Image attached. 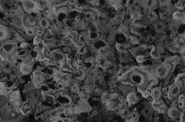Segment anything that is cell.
Returning a JSON list of instances; mask_svg holds the SVG:
<instances>
[{
    "label": "cell",
    "instance_id": "5b68a950",
    "mask_svg": "<svg viewBox=\"0 0 185 122\" xmlns=\"http://www.w3.org/2000/svg\"><path fill=\"white\" fill-rule=\"evenodd\" d=\"M131 80H132V82H134L135 84L141 85L144 82V77L140 74V73L135 72V73H133L132 76H131Z\"/></svg>",
    "mask_w": 185,
    "mask_h": 122
},
{
    "label": "cell",
    "instance_id": "d4e9b609",
    "mask_svg": "<svg viewBox=\"0 0 185 122\" xmlns=\"http://www.w3.org/2000/svg\"><path fill=\"white\" fill-rule=\"evenodd\" d=\"M98 38V33L97 31H91L90 32V39H92V40H97Z\"/></svg>",
    "mask_w": 185,
    "mask_h": 122
},
{
    "label": "cell",
    "instance_id": "83f0119b",
    "mask_svg": "<svg viewBox=\"0 0 185 122\" xmlns=\"http://www.w3.org/2000/svg\"><path fill=\"white\" fill-rule=\"evenodd\" d=\"M169 61H170V63H172V64H176V63H178L180 60H179V57L174 56V57H172Z\"/></svg>",
    "mask_w": 185,
    "mask_h": 122
},
{
    "label": "cell",
    "instance_id": "ba28073f",
    "mask_svg": "<svg viewBox=\"0 0 185 122\" xmlns=\"http://www.w3.org/2000/svg\"><path fill=\"white\" fill-rule=\"evenodd\" d=\"M150 96L151 98L154 100V101H158L160 100L162 96V90L159 88V87H154V88L151 89V92H150Z\"/></svg>",
    "mask_w": 185,
    "mask_h": 122
},
{
    "label": "cell",
    "instance_id": "d6a6232c",
    "mask_svg": "<svg viewBox=\"0 0 185 122\" xmlns=\"http://www.w3.org/2000/svg\"><path fill=\"white\" fill-rule=\"evenodd\" d=\"M28 43H22V44H21V48H24H24H26V47H28Z\"/></svg>",
    "mask_w": 185,
    "mask_h": 122
},
{
    "label": "cell",
    "instance_id": "277c9868",
    "mask_svg": "<svg viewBox=\"0 0 185 122\" xmlns=\"http://www.w3.org/2000/svg\"><path fill=\"white\" fill-rule=\"evenodd\" d=\"M168 115L172 119H180L182 116V113L177 107H171L168 109Z\"/></svg>",
    "mask_w": 185,
    "mask_h": 122
},
{
    "label": "cell",
    "instance_id": "f1b7e54d",
    "mask_svg": "<svg viewBox=\"0 0 185 122\" xmlns=\"http://www.w3.org/2000/svg\"><path fill=\"white\" fill-rule=\"evenodd\" d=\"M144 60H145V56H144V55H139V56H137V61L139 63L144 62Z\"/></svg>",
    "mask_w": 185,
    "mask_h": 122
},
{
    "label": "cell",
    "instance_id": "9a60e30c",
    "mask_svg": "<svg viewBox=\"0 0 185 122\" xmlns=\"http://www.w3.org/2000/svg\"><path fill=\"white\" fill-rule=\"evenodd\" d=\"M183 17H184V13H182L181 11H176L172 14V18L176 19V21H182Z\"/></svg>",
    "mask_w": 185,
    "mask_h": 122
},
{
    "label": "cell",
    "instance_id": "603a6c76",
    "mask_svg": "<svg viewBox=\"0 0 185 122\" xmlns=\"http://www.w3.org/2000/svg\"><path fill=\"white\" fill-rule=\"evenodd\" d=\"M148 18H149L150 21H154V19H157V15H156V13H155L154 11L150 10L149 13H148Z\"/></svg>",
    "mask_w": 185,
    "mask_h": 122
},
{
    "label": "cell",
    "instance_id": "8fae6325",
    "mask_svg": "<svg viewBox=\"0 0 185 122\" xmlns=\"http://www.w3.org/2000/svg\"><path fill=\"white\" fill-rule=\"evenodd\" d=\"M39 26L42 29H47L50 26V21L47 18H41L40 21H39Z\"/></svg>",
    "mask_w": 185,
    "mask_h": 122
},
{
    "label": "cell",
    "instance_id": "1f68e13d",
    "mask_svg": "<svg viewBox=\"0 0 185 122\" xmlns=\"http://www.w3.org/2000/svg\"><path fill=\"white\" fill-rule=\"evenodd\" d=\"M41 89L43 92H48L49 91V87L47 85H41Z\"/></svg>",
    "mask_w": 185,
    "mask_h": 122
},
{
    "label": "cell",
    "instance_id": "d6986e66",
    "mask_svg": "<svg viewBox=\"0 0 185 122\" xmlns=\"http://www.w3.org/2000/svg\"><path fill=\"white\" fill-rule=\"evenodd\" d=\"M58 19L60 21H65L66 18H67V16H66V14L65 13V12H60V13L58 14Z\"/></svg>",
    "mask_w": 185,
    "mask_h": 122
},
{
    "label": "cell",
    "instance_id": "44dd1931",
    "mask_svg": "<svg viewBox=\"0 0 185 122\" xmlns=\"http://www.w3.org/2000/svg\"><path fill=\"white\" fill-rule=\"evenodd\" d=\"M26 32L29 36H33L34 34H35V29H34L32 26H29V27L26 28Z\"/></svg>",
    "mask_w": 185,
    "mask_h": 122
},
{
    "label": "cell",
    "instance_id": "5bb4252c",
    "mask_svg": "<svg viewBox=\"0 0 185 122\" xmlns=\"http://www.w3.org/2000/svg\"><path fill=\"white\" fill-rule=\"evenodd\" d=\"M22 113H23L24 115H26V114H28L29 113H30V111H31V105L29 102H26V103H24L23 105V107H22Z\"/></svg>",
    "mask_w": 185,
    "mask_h": 122
},
{
    "label": "cell",
    "instance_id": "4316f807",
    "mask_svg": "<svg viewBox=\"0 0 185 122\" xmlns=\"http://www.w3.org/2000/svg\"><path fill=\"white\" fill-rule=\"evenodd\" d=\"M63 45H65V46H69L71 43H72V41H71V39L70 38H68V37H65V38H63Z\"/></svg>",
    "mask_w": 185,
    "mask_h": 122
},
{
    "label": "cell",
    "instance_id": "4fadbf2b",
    "mask_svg": "<svg viewBox=\"0 0 185 122\" xmlns=\"http://www.w3.org/2000/svg\"><path fill=\"white\" fill-rule=\"evenodd\" d=\"M177 108L182 109L185 108V95H179L177 98Z\"/></svg>",
    "mask_w": 185,
    "mask_h": 122
},
{
    "label": "cell",
    "instance_id": "52a82bcc",
    "mask_svg": "<svg viewBox=\"0 0 185 122\" xmlns=\"http://www.w3.org/2000/svg\"><path fill=\"white\" fill-rule=\"evenodd\" d=\"M16 48V44L13 42H7L2 45V50L5 53H12Z\"/></svg>",
    "mask_w": 185,
    "mask_h": 122
},
{
    "label": "cell",
    "instance_id": "836d02e7",
    "mask_svg": "<svg viewBox=\"0 0 185 122\" xmlns=\"http://www.w3.org/2000/svg\"><path fill=\"white\" fill-rule=\"evenodd\" d=\"M126 122H135L134 120H132V119H131V120H128V121H126Z\"/></svg>",
    "mask_w": 185,
    "mask_h": 122
},
{
    "label": "cell",
    "instance_id": "cb8c5ba5",
    "mask_svg": "<svg viewBox=\"0 0 185 122\" xmlns=\"http://www.w3.org/2000/svg\"><path fill=\"white\" fill-rule=\"evenodd\" d=\"M116 50H118V52H125L126 50V47L125 45H123V44H120V43H117L116 44Z\"/></svg>",
    "mask_w": 185,
    "mask_h": 122
},
{
    "label": "cell",
    "instance_id": "e0dca14e",
    "mask_svg": "<svg viewBox=\"0 0 185 122\" xmlns=\"http://www.w3.org/2000/svg\"><path fill=\"white\" fill-rule=\"evenodd\" d=\"M8 35V29L6 27H4L3 25L1 26V34H0V38H1V41H3L5 38L7 37Z\"/></svg>",
    "mask_w": 185,
    "mask_h": 122
},
{
    "label": "cell",
    "instance_id": "2e32d148",
    "mask_svg": "<svg viewBox=\"0 0 185 122\" xmlns=\"http://www.w3.org/2000/svg\"><path fill=\"white\" fill-rule=\"evenodd\" d=\"M155 30L157 31L158 33H162L165 31V24L163 23H155Z\"/></svg>",
    "mask_w": 185,
    "mask_h": 122
},
{
    "label": "cell",
    "instance_id": "7c38bea8",
    "mask_svg": "<svg viewBox=\"0 0 185 122\" xmlns=\"http://www.w3.org/2000/svg\"><path fill=\"white\" fill-rule=\"evenodd\" d=\"M21 71L24 75L28 74V73L31 71V66L29 65V63H28V62H24L23 64L21 65Z\"/></svg>",
    "mask_w": 185,
    "mask_h": 122
},
{
    "label": "cell",
    "instance_id": "ac0fdd59",
    "mask_svg": "<svg viewBox=\"0 0 185 122\" xmlns=\"http://www.w3.org/2000/svg\"><path fill=\"white\" fill-rule=\"evenodd\" d=\"M36 50H37V52H43L44 50H45V44L43 42L38 44V45L36 46Z\"/></svg>",
    "mask_w": 185,
    "mask_h": 122
},
{
    "label": "cell",
    "instance_id": "ffe728a7",
    "mask_svg": "<svg viewBox=\"0 0 185 122\" xmlns=\"http://www.w3.org/2000/svg\"><path fill=\"white\" fill-rule=\"evenodd\" d=\"M33 42H34V45H35V46H37L38 44L43 42V41H42V35H40V34H37L35 37H34Z\"/></svg>",
    "mask_w": 185,
    "mask_h": 122
},
{
    "label": "cell",
    "instance_id": "8992f818",
    "mask_svg": "<svg viewBox=\"0 0 185 122\" xmlns=\"http://www.w3.org/2000/svg\"><path fill=\"white\" fill-rule=\"evenodd\" d=\"M52 56H53V59L54 61H56V62L58 63H61L63 62L65 59V53L63 52H61V50H54L53 52H52Z\"/></svg>",
    "mask_w": 185,
    "mask_h": 122
},
{
    "label": "cell",
    "instance_id": "6da1fadb",
    "mask_svg": "<svg viewBox=\"0 0 185 122\" xmlns=\"http://www.w3.org/2000/svg\"><path fill=\"white\" fill-rule=\"evenodd\" d=\"M170 71H171V65L170 63H165L160 66H158L156 69V75L159 79H166L169 75Z\"/></svg>",
    "mask_w": 185,
    "mask_h": 122
},
{
    "label": "cell",
    "instance_id": "484cf974",
    "mask_svg": "<svg viewBox=\"0 0 185 122\" xmlns=\"http://www.w3.org/2000/svg\"><path fill=\"white\" fill-rule=\"evenodd\" d=\"M28 54V52H26V50H24V48H22V50H20V52H17V55H18V57H24L26 55Z\"/></svg>",
    "mask_w": 185,
    "mask_h": 122
},
{
    "label": "cell",
    "instance_id": "e575fe53",
    "mask_svg": "<svg viewBox=\"0 0 185 122\" xmlns=\"http://www.w3.org/2000/svg\"><path fill=\"white\" fill-rule=\"evenodd\" d=\"M180 122H182V121H180Z\"/></svg>",
    "mask_w": 185,
    "mask_h": 122
},
{
    "label": "cell",
    "instance_id": "9c48e42d",
    "mask_svg": "<svg viewBox=\"0 0 185 122\" xmlns=\"http://www.w3.org/2000/svg\"><path fill=\"white\" fill-rule=\"evenodd\" d=\"M127 101L130 105H134L139 102V97H137V95L135 92H131L127 96Z\"/></svg>",
    "mask_w": 185,
    "mask_h": 122
},
{
    "label": "cell",
    "instance_id": "3957f363",
    "mask_svg": "<svg viewBox=\"0 0 185 122\" xmlns=\"http://www.w3.org/2000/svg\"><path fill=\"white\" fill-rule=\"evenodd\" d=\"M180 91H181V87H180V84H174L172 85L171 87L169 88V91H168V95L171 99L174 98V97L178 96L180 94Z\"/></svg>",
    "mask_w": 185,
    "mask_h": 122
},
{
    "label": "cell",
    "instance_id": "f546056e",
    "mask_svg": "<svg viewBox=\"0 0 185 122\" xmlns=\"http://www.w3.org/2000/svg\"><path fill=\"white\" fill-rule=\"evenodd\" d=\"M176 7L177 9H179V10H182L184 8V2H177L176 5Z\"/></svg>",
    "mask_w": 185,
    "mask_h": 122
},
{
    "label": "cell",
    "instance_id": "30bf717a",
    "mask_svg": "<svg viewBox=\"0 0 185 122\" xmlns=\"http://www.w3.org/2000/svg\"><path fill=\"white\" fill-rule=\"evenodd\" d=\"M58 100L61 105H69L71 103L70 97L67 96V95H61Z\"/></svg>",
    "mask_w": 185,
    "mask_h": 122
},
{
    "label": "cell",
    "instance_id": "7402d4cb",
    "mask_svg": "<svg viewBox=\"0 0 185 122\" xmlns=\"http://www.w3.org/2000/svg\"><path fill=\"white\" fill-rule=\"evenodd\" d=\"M151 56L154 58V59H158V58H160V53H159V52L156 50V48H153L152 50V52H151Z\"/></svg>",
    "mask_w": 185,
    "mask_h": 122
},
{
    "label": "cell",
    "instance_id": "7a4b0ae2",
    "mask_svg": "<svg viewBox=\"0 0 185 122\" xmlns=\"http://www.w3.org/2000/svg\"><path fill=\"white\" fill-rule=\"evenodd\" d=\"M22 5H23L24 9L26 10V12H38V6L39 3L34 1H31V0H28V1H23L22 2Z\"/></svg>",
    "mask_w": 185,
    "mask_h": 122
},
{
    "label": "cell",
    "instance_id": "4dcf8cb0",
    "mask_svg": "<svg viewBox=\"0 0 185 122\" xmlns=\"http://www.w3.org/2000/svg\"><path fill=\"white\" fill-rule=\"evenodd\" d=\"M93 18V14L91 13V12H88L87 14H86V19H88V21H90L91 19Z\"/></svg>",
    "mask_w": 185,
    "mask_h": 122
}]
</instances>
